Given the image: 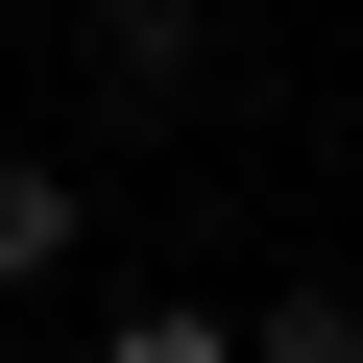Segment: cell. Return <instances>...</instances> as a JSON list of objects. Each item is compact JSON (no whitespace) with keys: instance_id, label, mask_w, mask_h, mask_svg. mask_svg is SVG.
<instances>
[{"instance_id":"6da1fadb","label":"cell","mask_w":363,"mask_h":363,"mask_svg":"<svg viewBox=\"0 0 363 363\" xmlns=\"http://www.w3.org/2000/svg\"><path fill=\"white\" fill-rule=\"evenodd\" d=\"M73 242H97V169L73 145H0V291H73Z\"/></svg>"},{"instance_id":"7a4b0ae2","label":"cell","mask_w":363,"mask_h":363,"mask_svg":"<svg viewBox=\"0 0 363 363\" xmlns=\"http://www.w3.org/2000/svg\"><path fill=\"white\" fill-rule=\"evenodd\" d=\"M218 73V0H97V97H194Z\"/></svg>"},{"instance_id":"3957f363","label":"cell","mask_w":363,"mask_h":363,"mask_svg":"<svg viewBox=\"0 0 363 363\" xmlns=\"http://www.w3.org/2000/svg\"><path fill=\"white\" fill-rule=\"evenodd\" d=\"M97 363H267V339H242L218 291H121V315H97Z\"/></svg>"},{"instance_id":"277c9868","label":"cell","mask_w":363,"mask_h":363,"mask_svg":"<svg viewBox=\"0 0 363 363\" xmlns=\"http://www.w3.org/2000/svg\"><path fill=\"white\" fill-rule=\"evenodd\" d=\"M242 339H267V363H363V291H267Z\"/></svg>"}]
</instances>
